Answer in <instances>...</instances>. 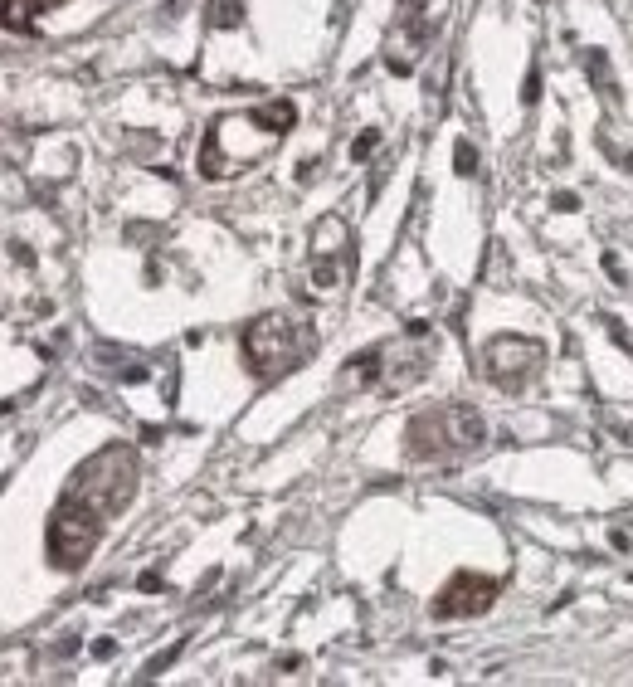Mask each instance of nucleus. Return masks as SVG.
<instances>
[{"label": "nucleus", "mask_w": 633, "mask_h": 687, "mask_svg": "<svg viewBox=\"0 0 633 687\" xmlns=\"http://www.w3.org/2000/svg\"><path fill=\"white\" fill-rule=\"evenodd\" d=\"M410 439H414V454L419 458L458 454V449H478V444H483L487 424L478 420V410H458V405H448V410H434V415L414 420Z\"/></svg>", "instance_id": "f257e3e1"}, {"label": "nucleus", "mask_w": 633, "mask_h": 687, "mask_svg": "<svg viewBox=\"0 0 633 687\" xmlns=\"http://www.w3.org/2000/svg\"><path fill=\"white\" fill-rule=\"evenodd\" d=\"M244 351H249V366L259 371L263 381H273V376H283V371H293L302 361V342L298 322H288V317H259L254 327H249V337H244Z\"/></svg>", "instance_id": "f03ea898"}, {"label": "nucleus", "mask_w": 633, "mask_h": 687, "mask_svg": "<svg viewBox=\"0 0 633 687\" xmlns=\"http://www.w3.org/2000/svg\"><path fill=\"white\" fill-rule=\"evenodd\" d=\"M132 483H137V463H132V454H127V449H108V454H98L88 468H83L74 497L78 502H88L93 512H112V507H122V502L132 497Z\"/></svg>", "instance_id": "7ed1b4c3"}, {"label": "nucleus", "mask_w": 633, "mask_h": 687, "mask_svg": "<svg viewBox=\"0 0 633 687\" xmlns=\"http://www.w3.org/2000/svg\"><path fill=\"white\" fill-rule=\"evenodd\" d=\"M98 546V512L88 507V502H78L69 497L64 507H59V517H54V527H49V551H54V561L59 566H83L88 561V551Z\"/></svg>", "instance_id": "20e7f679"}, {"label": "nucleus", "mask_w": 633, "mask_h": 687, "mask_svg": "<svg viewBox=\"0 0 633 687\" xmlns=\"http://www.w3.org/2000/svg\"><path fill=\"white\" fill-rule=\"evenodd\" d=\"M541 366V346L522 342V337H497L487 346V376L497 385H522L531 371Z\"/></svg>", "instance_id": "39448f33"}, {"label": "nucleus", "mask_w": 633, "mask_h": 687, "mask_svg": "<svg viewBox=\"0 0 633 687\" xmlns=\"http://www.w3.org/2000/svg\"><path fill=\"white\" fill-rule=\"evenodd\" d=\"M492 595H497V585H492V580H478V575H458V580L448 585L444 595H439L434 614H439V619H453V614H483L487 605H492Z\"/></svg>", "instance_id": "423d86ee"}, {"label": "nucleus", "mask_w": 633, "mask_h": 687, "mask_svg": "<svg viewBox=\"0 0 633 687\" xmlns=\"http://www.w3.org/2000/svg\"><path fill=\"white\" fill-rule=\"evenodd\" d=\"M39 5H44V0H0V20H5L10 30H30Z\"/></svg>", "instance_id": "0eeeda50"}, {"label": "nucleus", "mask_w": 633, "mask_h": 687, "mask_svg": "<svg viewBox=\"0 0 633 687\" xmlns=\"http://www.w3.org/2000/svg\"><path fill=\"white\" fill-rule=\"evenodd\" d=\"M341 244H346V225H341V220H322V225L312 229V249H317V254H336V249H341Z\"/></svg>", "instance_id": "6e6552de"}, {"label": "nucleus", "mask_w": 633, "mask_h": 687, "mask_svg": "<svg viewBox=\"0 0 633 687\" xmlns=\"http://www.w3.org/2000/svg\"><path fill=\"white\" fill-rule=\"evenodd\" d=\"M215 25H239V0H215Z\"/></svg>", "instance_id": "1a4fd4ad"}, {"label": "nucleus", "mask_w": 633, "mask_h": 687, "mask_svg": "<svg viewBox=\"0 0 633 687\" xmlns=\"http://www.w3.org/2000/svg\"><path fill=\"white\" fill-rule=\"evenodd\" d=\"M263 122H273V132H283V127L293 122V103H273V108L263 113Z\"/></svg>", "instance_id": "9d476101"}, {"label": "nucleus", "mask_w": 633, "mask_h": 687, "mask_svg": "<svg viewBox=\"0 0 633 687\" xmlns=\"http://www.w3.org/2000/svg\"><path fill=\"white\" fill-rule=\"evenodd\" d=\"M473 161H478V156H473V147H468V142H463V147H458V171H463V176H468V171H473Z\"/></svg>", "instance_id": "9b49d317"}, {"label": "nucleus", "mask_w": 633, "mask_h": 687, "mask_svg": "<svg viewBox=\"0 0 633 687\" xmlns=\"http://www.w3.org/2000/svg\"><path fill=\"white\" fill-rule=\"evenodd\" d=\"M375 147V132H366V137H356V156H366Z\"/></svg>", "instance_id": "f8f14e48"}, {"label": "nucleus", "mask_w": 633, "mask_h": 687, "mask_svg": "<svg viewBox=\"0 0 633 687\" xmlns=\"http://www.w3.org/2000/svg\"><path fill=\"white\" fill-rule=\"evenodd\" d=\"M629 171H633V156H629Z\"/></svg>", "instance_id": "ddd939ff"}]
</instances>
